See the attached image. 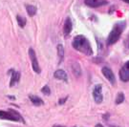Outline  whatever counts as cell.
<instances>
[{"label":"cell","instance_id":"cell-1","mask_svg":"<svg viewBox=\"0 0 129 127\" xmlns=\"http://www.w3.org/2000/svg\"><path fill=\"white\" fill-rule=\"evenodd\" d=\"M72 46L73 48L77 51L86 54V55H92L93 49L91 47V43L89 42L87 38L84 36H77L72 41Z\"/></svg>","mask_w":129,"mask_h":127},{"label":"cell","instance_id":"cell-2","mask_svg":"<svg viewBox=\"0 0 129 127\" xmlns=\"http://www.w3.org/2000/svg\"><path fill=\"white\" fill-rule=\"evenodd\" d=\"M125 27H126L125 21H120V22L116 23L115 25H114V27H113V29H112V31L109 34L108 37H107L106 44L109 46L115 44L116 42L120 39V36H121L122 32L124 31Z\"/></svg>","mask_w":129,"mask_h":127},{"label":"cell","instance_id":"cell-3","mask_svg":"<svg viewBox=\"0 0 129 127\" xmlns=\"http://www.w3.org/2000/svg\"><path fill=\"white\" fill-rule=\"evenodd\" d=\"M0 119L11 120V121H23L24 122L21 116L14 110H9V111L0 110Z\"/></svg>","mask_w":129,"mask_h":127},{"label":"cell","instance_id":"cell-4","mask_svg":"<svg viewBox=\"0 0 129 127\" xmlns=\"http://www.w3.org/2000/svg\"><path fill=\"white\" fill-rule=\"evenodd\" d=\"M29 56H30V59H31V62H32V67L34 69V71L37 74L41 72L40 70V67H39V64H38V61H37V54H36V52L34 49L30 48L29 49Z\"/></svg>","mask_w":129,"mask_h":127},{"label":"cell","instance_id":"cell-5","mask_svg":"<svg viewBox=\"0 0 129 127\" xmlns=\"http://www.w3.org/2000/svg\"><path fill=\"white\" fill-rule=\"evenodd\" d=\"M93 98L95 100V102L100 104L103 100V95H102V86L101 84H97L93 89Z\"/></svg>","mask_w":129,"mask_h":127},{"label":"cell","instance_id":"cell-6","mask_svg":"<svg viewBox=\"0 0 129 127\" xmlns=\"http://www.w3.org/2000/svg\"><path fill=\"white\" fill-rule=\"evenodd\" d=\"M120 75V78L121 81L123 82H128L129 81V60L126 61L123 66L121 67V69L119 72Z\"/></svg>","mask_w":129,"mask_h":127},{"label":"cell","instance_id":"cell-7","mask_svg":"<svg viewBox=\"0 0 129 127\" xmlns=\"http://www.w3.org/2000/svg\"><path fill=\"white\" fill-rule=\"evenodd\" d=\"M102 75L104 76V77H105L108 81L110 82L112 85H115L116 84L115 75H114L113 71H112L109 67H103V68L102 69Z\"/></svg>","mask_w":129,"mask_h":127},{"label":"cell","instance_id":"cell-8","mask_svg":"<svg viewBox=\"0 0 129 127\" xmlns=\"http://www.w3.org/2000/svg\"><path fill=\"white\" fill-rule=\"evenodd\" d=\"M84 3L88 7L99 8V7H102L104 5H107L108 1L107 0H84Z\"/></svg>","mask_w":129,"mask_h":127},{"label":"cell","instance_id":"cell-9","mask_svg":"<svg viewBox=\"0 0 129 127\" xmlns=\"http://www.w3.org/2000/svg\"><path fill=\"white\" fill-rule=\"evenodd\" d=\"M73 30V23H72V20L70 17H67L65 19L64 22V26H63V34H64L65 36H68L71 34Z\"/></svg>","mask_w":129,"mask_h":127},{"label":"cell","instance_id":"cell-10","mask_svg":"<svg viewBox=\"0 0 129 127\" xmlns=\"http://www.w3.org/2000/svg\"><path fill=\"white\" fill-rule=\"evenodd\" d=\"M11 73H12V76H11L10 86L14 87V86H15L17 83H18L19 79H20V73L17 72V71H14V70H12V71H11Z\"/></svg>","mask_w":129,"mask_h":127},{"label":"cell","instance_id":"cell-11","mask_svg":"<svg viewBox=\"0 0 129 127\" xmlns=\"http://www.w3.org/2000/svg\"><path fill=\"white\" fill-rule=\"evenodd\" d=\"M54 77L56 78V79H59V80H63V81H67L68 80V76H67V74L65 71L63 70H56L54 74Z\"/></svg>","mask_w":129,"mask_h":127},{"label":"cell","instance_id":"cell-12","mask_svg":"<svg viewBox=\"0 0 129 127\" xmlns=\"http://www.w3.org/2000/svg\"><path fill=\"white\" fill-rule=\"evenodd\" d=\"M71 69H72V72H73V74L76 77H80L81 76L82 71H81V67H80V65H79L78 62L74 61L72 63V65H71Z\"/></svg>","mask_w":129,"mask_h":127},{"label":"cell","instance_id":"cell-13","mask_svg":"<svg viewBox=\"0 0 129 127\" xmlns=\"http://www.w3.org/2000/svg\"><path fill=\"white\" fill-rule=\"evenodd\" d=\"M29 99H30L31 102H32L35 106H37V107H38V106H41V105L44 104L43 100H42L39 97H37V96L31 95V96H29Z\"/></svg>","mask_w":129,"mask_h":127},{"label":"cell","instance_id":"cell-14","mask_svg":"<svg viewBox=\"0 0 129 127\" xmlns=\"http://www.w3.org/2000/svg\"><path fill=\"white\" fill-rule=\"evenodd\" d=\"M56 50H57V56L59 59V62H62V60L64 58V47L61 44H58L56 47Z\"/></svg>","mask_w":129,"mask_h":127},{"label":"cell","instance_id":"cell-15","mask_svg":"<svg viewBox=\"0 0 129 127\" xmlns=\"http://www.w3.org/2000/svg\"><path fill=\"white\" fill-rule=\"evenodd\" d=\"M26 11H27V14L30 16H34L36 15L37 12V9L36 6H33V5H26Z\"/></svg>","mask_w":129,"mask_h":127},{"label":"cell","instance_id":"cell-16","mask_svg":"<svg viewBox=\"0 0 129 127\" xmlns=\"http://www.w3.org/2000/svg\"><path fill=\"white\" fill-rule=\"evenodd\" d=\"M125 100V97H124V94L122 93V92H120L118 95H117V97H116V100H115V102H116V104H121L123 101H124Z\"/></svg>","mask_w":129,"mask_h":127},{"label":"cell","instance_id":"cell-17","mask_svg":"<svg viewBox=\"0 0 129 127\" xmlns=\"http://www.w3.org/2000/svg\"><path fill=\"white\" fill-rule=\"evenodd\" d=\"M16 20H17V23H18L19 27L21 28H24L25 27V25H26V23H27V20H26V18L22 16V15H17L16 16Z\"/></svg>","mask_w":129,"mask_h":127},{"label":"cell","instance_id":"cell-18","mask_svg":"<svg viewBox=\"0 0 129 127\" xmlns=\"http://www.w3.org/2000/svg\"><path fill=\"white\" fill-rule=\"evenodd\" d=\"M41 92L44 94V95H46V96L51 95V89H50V87L48 86V85H45L44 87H42Z\"/></svg>","mask_w":129,"mask_h":127},{"label":"cell","instance_id":"cell-19","mask_svg":"<svg viewBox=\"0 0 129 127\" xmlns=\"http://www.w3.org/2000/svg\"><path fill=\"white\" fill-rule=\"evenodd\" d=\"M124 47L126 50H129V33L127 34V36H126V37H125L124 39Z\"/></svg>","mask_w":129,"mask_h":127},{"label":"cell","instance_id":"cell-20","mask_svg":"<svg viewBox=\"0 0 129 127\" xmlns=\"http://www.w3.org/2000/svg\"><path fill=\"white\" fill-rule=\"evenodd\" d=\"M66 100H67V98H64V99H61V100H60L59 101H58V103H59V104H63V103H64L65 101H66Z\"/></svg>","mask_w":129,"mask_h":127},{"label":"cell","instance_id":"cell-21","mask_svg":"<svg viewBox=\"0 0 129 127\" xmlns=\"http://www.w3.org/2000/svg\"><path fill=\"white\" fill-rule=\"evenodd\" d=\"M123 2H125V3H127V4H129V0H122Z\"/></svg>","mask_w":129,"mask_h":127},{"label":"cell","instance_id":"cell-22","mask_svg":"<svg viewBox=\"0 0 129 127\" xmlns=\"http://www.w3.org/2000/svg\"><path fill=\"white\" fill-rule=\"evenodd\" d=\"M96 127H103L102 125V124H98V125H96Z\"/></svg>","mask_w":129,"mask_h":127},{"label":"cell","instance_id":"cell-23","mask_svg":"<svg viewBox=\"0 0 129 127\" xmlns=\"http://www.w3.org/2000/svg\"><path fill=\"white\" fill-rule=\"evenodd\" d=\"M53 127H61V126H59V125H55V126H53Z\"/></svg>","mask_w":129,"mask_h":127}]
</instances>
